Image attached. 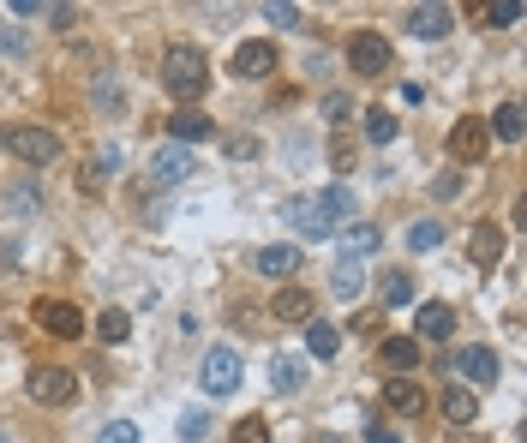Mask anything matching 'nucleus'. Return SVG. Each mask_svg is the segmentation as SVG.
Instances as JSON below:
<instances>
[{
    "label": "nucleus",
    "instance_id": "f8f14e48",
    "mask_svg": "<svg viewBox=\"0 0 527 443\" xmlns=\"http://www.w3.org/2000/svg\"><path fill=\"white\" fill-rule=\"evenodd\" d=\"M168 138L186 150V144H204V138H216V120L204 114V108H180V114H168Z\"/></svg>",
    "mask_w": 527,
    "mask_h": 443
},
{
    "label": "nucleus",
    "instance_id": "7c9ffc66",
    "mask_svg": "<svg viewBox=\"0 0 527 443\" xmlns=\"http://www.w3.org/2000/svg\"><path fill=\"white\" fill-rule=\"evenodd\" d=\"M204 432H210V414H204V408H186V414H180V438L198 443Z\"/></svg>",
    "mask_w": 527,
    "mask_h": 443
},
{
    "label": "nucleus",
    "instance_id": "6e6552de",
    "mask_svg": "<svg viewBox=\"0 0 527 443\" xmlns=\"http://www.w3.org/2000/svg\"><path fill=\"white\" fill-rule=\"evenodd\" d=\"M240 390V354L234 348H210L204 354V396H234Z\"/></svg>",
    "mask_w": 527,
    "mask_h": 443
},
{
    "label": "nucleus",
    "instance_id": "423d86ee",
    "mask_svg": "<svg viewBox=\"0 0 527 443\" xmlns=\"http://www.w3.org/2000/svg\"><path fill=\"white\" fill-rule=\"evenodd\" d=\"M186 174H192V150L162 144V150L150 156V168H144V192H168V186H180Z\"/></svg>",
    "mask_w": 527,
    "mask_h": 443
},
{
    "label": "nucleus",
    "instance_id": "c9c22d12",
    "mask_svg": "<svg viewBox=\"0 0 527 443\" xmlns=\"http://www.w3.org/2000/svg\"><path fill=\"white\" fill-rule=\"evenodd\" d=\"M312 443H342L336 432H312Z\"/></svg>",
    "mask_w": 527,
    "mask_h": 443
},
{
    "label": "nucleus",
    "instance_id": "c756f323",
    "mask_svg": "<svg viewBox=\"0 0 527 443\" xmlns=\"http://www.w3.org/2000/svg\"><path fill=\"white\" fill-rule=\"evenodd\" d=\"M96 330H102V342H126V336H132V318H126V312H102Z\"/></svg>",
    "mask_w": 527,
    "mask_h": 443
},
{
    "label": "nucleus",
    "instance_id": "cd10ccee",
    "mask_svg": "<svg viewBox=\"0 0 527 443\" xmlns=\"http://www.w3.org/2000/svg\"><path fill=\"white\" fill-rule=\"evenodd\" d=\"M114 168H120V150H102V156H96V162L84 168V192H96V186H102V180H108Z\"/></svg>",
    "mask_w": 527,
    "mask_h": 443
},
{
    "label": "nucleus",
    "instance_id": "20e7f679",
    "mask_svg": "<svg viewBox=\"0 0 527 443\" xmlns=\"http://www.w3.org/2000/svg\"><path fill=\"white\" fill-rule=\"evenodd\" d=\"M24 390H30V402H36V408H72V396H78V378H72L66 366H30Z\"/></svg>",
    "mask_w": 527,
    "mask_h": 443
},
{
    "label": "nucleus",
    "instance_id": "5701e85b",
    "mask_svg": "<svg viewBox=\"0 0 527 443\" xmlns=\"http://www.w3.org/2000/svg\"><path fill=\"white\" fill-rule=\"evenodd\" d=\"M306 348H312L318 360H330V354L342 348V330H336V324H318V318H312V324H306Z\"/></svg>",
    "mask_w": 527,
    "mask_h": 443
},
{
    "label": "nucleus",
    "instance_id": "1a4fd4ad",
    "mask_svg": "<svg viewBox=\"0 0 527 443\" xmlns=\"http://www.w3.org/2000/svg\"><path fill=\"white\" fill-rule=\"evenodd\" d=\"M348 60H354V72H366V78H384V72H390V42H384L378 30H360V36L348 42Z\"/></svg>",
    "mask_w": 527,
    "mask_h": 443
},
{
    "label": "nucleus",
    "instance_id": "f257e3e1",
    "mask_svg": "<svg viewBox=\"0 0 527 443\" xmlns=\"http://www.w3.org/2000/svg\"><path fill=\"white\" fill-rule=\"evenodd\" d=\"M348 210H354V198H348V186H330V192H318V198H294V228L306 234V240H336L342 234V222H348Z\"/></svg>",
    "mask_w": 527,
    "mask_h": 443
},
{
    "label": "nucleus",
    "instance_id": "bb28decb",
    "mask_svg": "<svg viewBox=\"0 0 527 443\" xmlns=\"http://www.w3.org/2000/svg\"><path fill=\"white\" fill-rule=\"evenodd\" d=\"M378 294H384V306H408V300H414V276H402V270H390Z\"/></svg>",
    "mask_w": 527,
    "mask_h": 443
},
{
    "label": "nucleus",
    "instance_id": "aec40b11",
    "mask_svg": "<svg viewBox=\"0 0 527 443\" xmlns=\"http://www.w3.org/2000/svg\"><path fill=\"white\" fill-rule=\"evenodd\" d=\"M468 258H474L480 270H492V264L504 258V228H492V222H480V228L468 234Z\"/></svg>",
    "mask_w": 527,
    "mask_h": 443
},
{
    "label": "nucleus",
    "instance_id": "473e14b6",
    "mask_svg": "<svg viewBox=\"0 0 527 443\" xmlns=\"http://www.w3.org/2000/svg\"><path fill=\"white\" fill-rule=\"evenodd\" d=\"M234 443H270V426L264 420H240L234 426Z\"/></svg>",
    "mask_w": 527,
    "mask_h": 443
},
{
    "label": "nucleus",
    "instance_id": "72a5a7b5",
    "mask_svg": "<svg viewBox=\"0 0 527 443\" xmlns=\"http://www.w3.org/2000/svg\"><path fill=\"white\" fill-rule=\"evenodd\" d=\"M102 443H138V426L132 420H114V426H102Z\"/></svg>",
    "mask_w": 527,
    "mask_h": 443
},
{
    "label": "nucleus",
    "instance_id": "9d476101",
    "mask_svg": "<svg viewBox=\"0 0 527 443\" xmlns=\"http://www.w3.org/2000/svg\"><path fill=\"white\" fill-rule=\"evenodd\" d=\"M270 72H276V42H258V36H252V42L234 48V78H240V84H258V78H270Z\"/></svg>",
    "mask_w": 527,
    "mask_h": 443
},
{
    "label": "nucleus",
    "instance_id": "b1692460",
    "mask_svg": "<svg viewBox=\"0 0 527 443\" xmlns=\"http://www.w3.org/2000/svg\"><path fill=\"white\" fill-rule=\"evenodd\" d=\"M270 384L288 396V390H300V384H306V366H300L294 354H282V360H270Z\"/></svg>",
    "mask_w": 527,
    "mask_h": 443
},
{
    "label": "nucleus",
    "instance_id": "412c9836",
    "mask_svg": "<svg viewBox=\"0 0 527 443\" xmlns=\"http://www.w3.org/2000/svg\"><path fill=\"white\" fill-rule=\"evenodd\" d=\"M270 312H276L282 324H312V312H318V306H312V294H306V288H282Z\"/></svg>",
    "mask_w": 527,
    "mask_h": 443
},
{
    "label": "nucleus",
    "instance_id": "f3484780",
    "mask_svg": "<svg viewBox=\"0 0 527 443\" xmlns=\"http://www.w3.org/2000/svg\"><path fill=\"white\" fill-rule=\"evenodd\" d=\"M378 360H384V372H396V378H408V372L420 366V342H414V336H384V348H378Z\"/></svg>",
    "mask_w": 527,
    "mask_h": 443
},
{
    "label": "nucleus",
    "instance_id": "c85d7f7f",
    "mask_svg": "<svg viewBox=\"0 0 527 443\" xmlns=\"http://www.w3.org/2000/svg\"><path fill=\"white\" fill-rule=\"evenodd\" d=\"M408 246H414V252L444 246V222H414V228H408Z\"/></svg>",
    "mask_w": 527,
    "mask_h": 443
},
{
    "label": "nucleus",
    "instance_id": "a878e982",
    "mask_svg": "<svg viewBox=\"0 0 527 443\" xmlns=\"http://www.w3.org/2000/svg\"><path fill=\"white\" fill-rule=\"evenodd\" d=\"M366 138L372 144H390L396 138V114L390 108H366Z\"/></svg>",
    "mask_w": 527,
    "mask_h": 443
},
{
    "label": "nucleus",
    "instance_id": "393cba45",
    "mask_svg": "<svg viewBox=\"0 0 527 443\" xmlns=\"http://www.w3.org/2000/svg\"><path fill=\"white\" fill-rule=\"evenodd\" d=\"M330 288H336V300H354V294L366 288V270H360V264H336V276H330Z\"/></svg>",
    "mask_w": 527,
    "mask_h": 443
},
{
    "label": "nucleus",
    "instance_id": "a211bd4d",
    "mask_svg": "<svg viewBox=\"0 0 527 443\" xmlns=\"http://www.w3.org/2000/svg\"><path fill=\"white\" fill-rule=\"evenodd\" d=\"M438 414H444L450 426H474V420H480V396L462 390V384H450V390L438 396Z\"/></svg>",
    "mask_w": 527,
    "mask_h": 443
},
{
    "label": "nucleus",
    "instance_id": "6ab92c4d",
    "mask_svg": "<svg viewBox=\"0 0 527 443\" xmlns=\"http://www.w3.org/2000/svg\"><path fill=\"white\" fill-rule=\"evenodd\" d=\"M384 246V234L372 228V222H354V228H342V264H360V258H372Z\"/></svg>",
    "mask_w": 527,
    "mask_h": 443
},
{
    "label": "nucleus",
    "instance_id": "2eb2a0df",
    "mask_svg": "<svg viewBox=\"0 0 527 443\" xmlns=\"http://www.w3.org/2000/svg\"><path fill=\"white\" fill-rule=\"evenodd\" d=\"M450 24H456V12H450V6H414V12H408V30H414L420 42L450 36Z\"/></svg>",
    "mask_w": 527,
    "mask_h": 443
},
{
    "label": "nucleus",
    "instance_id": "dca6fc26",
    "mask_svg": "<svg viewBox=\"0 0 527 443\" xmlns=\"http://www.w3.org/2000/svg\"><path fill=\"white\" fill-rule=\"evenodd\" d=\"M252 264H258V276H276V282H282V276H300L306 252H300V246H264Z\"/></svg>",
    "mask_w": 527,
    "mask_h": 443
},
{
    "label": "nucleus",
    "instance_id": "4be33fe9",
    "mask_svg": "<svg viewBox=\"0 0 527 443\" xmlns=\"http://www.w3.org/2000/svg\"><path fill=\"white\" fill-rule=\"evenodd\" d=\"M492 138H504V144H516L522 138V102H498V114H492V126H486Z\"/></svg>",
    "mask_w": 527,
    "mask_h": 443
},
{
    "label": "nucleus",
    "instance_id": "2f4dec72",
    "mask_svg": "<svg viewBox=\"0 0 527 443\" xmlns=\"http://www.w3.org/2000/svg\"><path fill=\"white\" fill-rule=\"evenodd\" d=\"M486 18H492V24H516V18H522V0H492Z\"/></svg>",
    "mask_w": 527,
    "mask_h": 443
},
{
    "label": "nucleus",
    "instance_id": "0eeeda50",
    "mask_svg": "<svg viewBox=\"0 0 527 443\" xmlns=\"http://www.w3.org/2000/svg\"><path fill=\"white\" fill-rule=\"evenodd\" d=\"M36 324H42L48 336H60V342H78V336H84V312H78L72 300H36Z\"/></svg>",
    "mask_w": 527,
    "mask_h": 443
},
{
    "label": "nucleus",
    "instance_id": "9b49d317",
    "mask_svg": "<svg viewBox=\"0 0 527 443\" xmlns=\"http://www.w3.org/2000/svg\"><path fill=\"white\" fill-rule=\"evenodd\" d=\"M486 144H492V132H486V120H456L450 126V156L456 162H486Z\"/></svg>",
    "mask_w": 527,
    "mask_h": 443
},
{
    "label": "nucleus",
    "instance_id": "f03ea898",
    "mask_svg": "<svg viewBox=\"0 0 527 443\" xmlns=\"http://www.w3.org/2000/svg\"><path fill=\"white\" fill-rule=\"evenodd\" d=\"M162 84H168L174 102L192 108V102L210 90V60H204L192 42H168V54H162Z\"/></svg>",
    "mask_w": 527,
    "mask_h": 443
},
{
    "label": "nucleus",
    "instance_id": "7ed1b4c3",
    "mask_svg": "<svg viewBox=\"0 0 527 443\" xmlns=\"http://www.w3.org/2000/svg\"><path fill=\"white\" fill-rule=\"evenodd\" d=\"M444 366H450V372H456V384H462V390H474V396L498 384V354H492L486 342H480V348H456Z\"/></svg>",
    "mask_w": 527,
    "mask_h": 443
},
{
    "label": "nucleus",
    "instance_id": "39448f33",
    "mask_svg": "<svg viewBox=\"0 0 527 443\" xmlns=\"http://www.w3.org/2000/svg\"><path fill=\"white\" fill-rule=\"evenodd\" d=\"M6 150H12L18 162L42 168V162H54V156H60V138H54L48 126H12V132H6Z\"/></svg>",
    "mask_w": 527,
    "mask_h": 443
},
{
    "label": "nucleus",
    "instance_id": "4468645a",
    "mask_svg": "<svg viewBox=\"0 0 527 443\" xmlns=\"http://www.w3.org/2000/svg\"><path fill=\"white\" fill-rule=\"evenodd\" d=\"M384 408L402 414V420H414V414H426L432 402H426V390H420L414 378H390V384H384Z\"/></svg>",
    "mask_w": 527,
    "mask_h": 443
},
{
    "label": "nucleus",
    "instance_id": "f704fd0d",
    "mask_svg": "<svg viewBox=\"0 0 527 443\" xmlns=\"http://www.w3.org/2000/svg\"><path fill=\"white\" fill-rule=\"evenodd\" d=\"M366 443H402L390 426H366Z\"/></svg>",
    "mask_w": 527,
    "mask_h": 443
},
{
    "label": "nucleus",
    "instance_id": "ddd939ff",
    "mask_svg": "<svg viewBox=\"0 0 527 443\" xmlns=\"http://www.w3.org/2000/svg\"><path fill=\"white\" fill-rule=\"evenodd\" d=\"M414 330H420V342H450V336H456V312H450L444 300H426V306L414 312Z\"/></svg>",
    "mask_w": 527,
    "mask_h": 443
},
{
    "label": "nucleus",
    "instance_id": "e433bc0d",
    "mask_svg": "<svg viewBox=\"0 0 527 443\" xmlns=\"http://www.w3.org/2000/svg\"><path fill=\"white\" fill-rule=\"evenodd\" d=\"M0 443H12V438H6V432H0Z\"/></svg>",
    "mask_w": 527,
    "mask_h": 443
}]
</instances>
